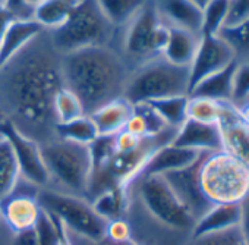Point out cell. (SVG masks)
Returning a JSON list of instances; mask_svg holds the SVG:
<instances>
[{"label": "cell", "mask_w": 249, "mask_h": 245, "mask_svg": "<svg viewBox=\"0 0 249 245\" xmlns=\"http://www.w3.org/2000/svg\"><path fill=\"white\" fill-rule=\"evenodd\" d=\"M62 59L44 30L0 68V112L40 146L56 138L54 98L65 87Z\"/></svg>", "instance_id": "6da1fadb"}, {"label": "cell", "mask_w": 249, "mask_h": 245, "mask_svg": "<svg viewBox=\"0 0 249 245\" xmlns=\"http://www.w3.org/2000/svg\"><path fill=\"white\" fill-rule=\"evenodd\" d=\"M63 82L82 103L85 114L123 97L132 69L114 47H89L62 59Z\"/></svg>", "instance_id": "7a4b0ae2"}, {"label": "cell", "mask_w": 249, "mask_h": 245, "mask_svg": "<svg viewBox=\"0 0 249 245\" xmlns=\"http://www.w3.org/2000/svg\"><path fill=\"white\" fill-rule=\"evenodd\" d=\"M132 184H137V188L129 187L131 201L145 217L169 232L191 238L195 219L163 176H140Z\"/></svg>", "instance_id": "3957f363"}, {"label": "cell", "mask_w": 249, "mask_h": 245, "mask_svg": "<svg viewBox=\"0 0 249 245\" xmlns=\"http://www.w3.org/2000/svg\"><path fill=\"white\" fill-rule=\"evenodd\" d=\"M50 184L65 194L87 198L92 173L89 146L54 138L40 146Z\"/></svg>", "instance_id": "277c9868"}, {"label": "cell", "mask_w": 249, "mask_h": 245, "mask_svg": "<svg viewBox=\"0 0 249 245\" xmlns=\"http://www.w3.org/2000/svg\"><path fill=\"white\" fill-rule=\"evenodd\" d=\"M116 31L95 0H82L68 21L49 34L54 49L60 55H69L82 49L111 46Z\"/></svg>", "instance_id": "5b68a950"}, {"label": "cell", "mask_w": 249, "mask_h": 245, "mask_svg": "<svg viewBox=\"0 0 249 245\" xmlns=\"http://www.w3.org/2000/svg\"><path fill=\"white\" fill-rule=\"evenodd\" d=\"M37 200L41 208L56 219L68 235L92 242L106 238L108 222L92 208L87 198L41 188L37 192Z\"/></svg>", "instance_id": "8992f818"}, {"label": "cell", "mask_w": 249, "mask_h": 245, "mask_svg": "<svg viewBox=\"0 0 249 245\" xmlns=\"http://www.w3.org/2000/svg\"><path fill=\"white\" fill-rule=\"evenodd\" d=\"M188 93L189 68L176 66L159 56L132 71L123 97L137 104L164 97L188 95Z\"/></svg>", "instance_id": "52a82bcc"}, {"label": "cell", "mask_w": 249, "mask_h": 245, "mask_svg": "<svg viewBox=\"0 0 249 245\" xmlns=\"http://www.w3.org/2000/svg\"><path fill=\"white\" fill-rule=\"evenodd\" d=\"M199 184L213 204L240 203L249 192V168L227 151L210 153L201 163Z\"/></svg>", "instance_id": "ba28073f"}, {"label": "cell", "mask_w": 249, "mask_h": 245, "mask_svg": "<svg viewBox=\"0 0 249 245\" xmlns=\"http://www.w3.org/2000/svg\"><path fill=\"white\" fill-rule=\"evenodd\" d=\"M123 30L122 50L128 63L132 60L140 66L163 55L169 27L160 18L153 0H148Z\"/></svg>", "instance_id": "9c48e42d"}, {"label": "cell", "mask_w": 249, "mask_h": 245, "mask_svg": "<svg viewBox=\"0 0 249 245\" xmlns=\"http://www.w3.org/2000/svg\"><path fill=\"white\" fill-rule=\"evenodd\" d=\"M0 135L9 141L14 150L21 179L27 181L38 189L49 188L50 178L41 156L40 144L18 131L6 119L0 125Z\"/></svg>", "instance_id": "30bf717a"}, {"label": "cell", "mask_w": 249, "mask_h": 245, "mask_svg": "<svg viewBox=\"0 0 249 245\" xmlns=\"http://www.w3.org/2000/svg\"><path fill=\"white\" fill-rule=\"evenodd\" d=\"M234 60H237L236 55L224 38H221L218 34H201L195 57L189 66V91L199 81L224 69Z\"/></svg>", "instance_id": "8fae6325"}, {"label": "cell", "mask_w": 249, "mask_h": 245, "mask_svg": "<svg viewBox=\"0 0 249 245\" xmlns=\"http://www.w3.org/2000/svg\"><path fill=\"white\" fill-rule=\"evenodd\" d=\"M210 153H202L201 157L192 163L191 166L161 175L164 181L169 184L175 195L179 201L186 207V210L192 214L195 222L202 217L214 204L204 195L201 184H199V168L204 157Z\"/></svg>", "instance_id": "7c38bea8"}, {"label": "cell", "mask_w": 249, "mask_h": 245, "mask_svg": "<svg viewBox=\"0 0 249 245\" xmlns=\"http://www.w3.org/2000/svg\"><path fill=\"white\" fill-rule=\"evenodd\" d=\"M37 192L38 188L34 185L27 184V188H21L18 182L15 191L0 201L2 220L12 233L30 230L36 226L43 210L37 200Z\"/></svg>", "instance_id": "4fadbf2b"}, {"label": "cell", "mask_w": 249, "mask_h": 245, "mask_svg": "<svg viewBox=\"0 0 249 245\" xmlns=\"http://www.w3.org/2000/svg\"><path fill=\"white\" fill-rule=\"evenodd\" d=\"M224 151L249 168V124L233 103H226L218 120Z\"/></svg>", "instance_id": "5bb4252c"}, {"label": "cell", "mask_w": 249, "mask_h": 245, "mask_svg": "<svg viewBox=\"0 0 249 245\" xmlns=\"http://www.w3.org/2000/svg\"><path fill=\"white\" fill-rule=\"evenodd\" d=\"M172 144L199 153L224 151L218 124H204L194 119H186L185 124L176 131Z\"/></svg>", "instance_id": "9a60e30c"}, {"label": "cell", "mask_w": 249, "mask_h": 245, "mask_svg": "<svg viewBox=\"0 0 249 245\" xmlns=\"http://www.w3.org/2000/svg\"><path fill=\"white\" fill-rule=\"evenodd\" d=\"M153 2L167 27L201 34L202 11L191 0H153Z\"/></svg>", "instance_id": "2e32d148"}, {"label": "cell", "mask_w": 249, "mask_h": 245, "mask_svg": "<svg viewBox=\"0 0 249 245\" xmlns=\"http://www.w3.org/2000/svg\"><path fill=\"white\" fill-rule=\"evenodd\" d=\"M201 154L202 153L195 150L176 147L172 143L161 146L151 154L141 176H151V175L161 176L170 172L185 169L192 163H195L201 157Z\"/></svg>", "instance_id": "e0dca14e"}, {"label": "cell", "mask_w": 249, "mask_h": 245, "mask_svg": "<svg viewBox=\"0 0 249 245\" xmlns=\"http://www.w3.org/2000/svg\"><path fill=\"white\" fill-rule=\"evenodd\" d=\"M132 114L134 104L128 98L119 97L106 103L89 116L95 124L98 135H117L126 128Z\"/></svg>", "instance_id": "ac0fdd59"}, {"label": "cell", "mask_w": 249, "mask_h": 245, "mask_svg": "<svg viewBox=\"0 0 249 245\" xmlns=\"http://www.w3.org/2000/svg\"><path fill=\"white\" fill-rule=\"evenodd\" d=\"M44 28L34 19H12L0 44V68L24 50Z\"/></svg>", "instance_id": "d6986e66"}, {"label": "cell", "mask_w": 249, "mask_h": 245, "mask_svg": "<svg viewBox=\"0 0 249 245\" xmlns=\"http://www.w3.org/2000/svg\"><path fill=\"white\" fill-rule=\"evenodd\" d=\"M240 223V203L214 204L202 217L195 222L191 238H201L205 235L220 233Z\"/></svg>", "instance_id": "ffe728a7"}, {"label": "cell", "mask_w": 249, "mask_h": 245, "mask_svg": "<svg viewBox=\"0 0 249 245\" xmlns=\"http://www.w3.org/2000/svg\"><path fill=\"white\" fill-rule=\"evenodd\" d=\"M199 38L201 34L169 27V38L161 56L176 66L189 68L195 57Z\"/></svg>", "instance_id": "44dd1931"}, {"label": "cell", "mask_w": 249, "mask_h": 245, "mask_svg": "<svg viewBox=\"0 0 249 245\" xmlns=\"http://www.w3.org/2000/svg\"><path fill=\"white\" fill-rule=\"evenodd\" d=\"M237 60L226 66L224 69L204 78L199 81L188 95L191 97H205L217 101H230L233 93V74L236 69Z\"/></svg>", "instance_id": "7402d4cb"}, {"label": "cell", "mask_w": 249, "mask_h": 245, "mask_svg": "<svg viewBox=\"0 0 249 245\" xmlns=\"http://www.w3.org/2000/svg\"><path fill=\"white\" fill-rule=\"evenodd\" d=\"M92 208L107 222L124 219L131 203L129 187H113L95 195L91 201Z\"/></svg>", "instance_id": "603a6c76"}, {"label": "cell", "mask_w": 249, "mask_h": 245, "mask_svg": "<svg viewBox=\"0 0 249 245\" xmlns=\"http://www.w3.org/2000/svg\"><path fill=\"white\" fill-rule=\"evenodd\" d=\"M82 0H41L34 6L33 19L52 31L63 25Z\"/></svg>", "instance_id": "cb8c5ba5"}, {"label": "cell", "mask_w": 249, "mask_h": 245, "mask_svg": "<svg viewBox=\"0 0 249 245\" xmlns=\"http://www.w3.org/2000/svg\"><path fill=\"white\" fill-rule=\"evenodd\" d=\"M167 130L169 127L164 124L163 119L157 114L150 103H137L134 104V114L123 131H128L138 138H147L157 137Z\"/></svg>", "instance_id": "d4e9b609"}, {"label": "cell", "mask_w": 249, "mask_h": 245, "mask_svg": "<svg viewBox=\"0 0 249 245\" xmlns=\"http://www.w3.org/2000/svg\"><path fill=\"white\" fill-rule=\"evenodd\" d=\"M98 8L114 28L126 27L148 0H95Z\"/></svg>", "instance_id": "484cf974"}, {"label": "cell", "mask_w": 249, "mask_h": 245, "mask_svg": "<svg viewBox=\"0 0 249 245\" xmlns=\"http://www.w3.org/2000/svg\"><path fill=\"white\" fill-rule=\"evenodd\" d=\"M21 179L19 168L9 141L0 137V201L8 198Z\"/></svg>", "instance_id": "4316f807"}, {"label": "cell", "mask_w": 249, "mask_h": 245, "mask_svg": "<svg viewBox=\"0 0 249 245\" xmlns=\"http://www.w3.org/2000/svg\"><path fill=\"white\" fill-rule=\"evenodd\" d=\"M189 95H173L148 101L169 128L179 130L188 119Z\"/></svg>", "instance_id": "83f0119b"}, {"label": "cell", "mask_w": 249, "mask_h": 245, "mask_svg": "<svg viewBox=\"0 0 249 245\" xmlns=\"http://www.w3.org/2000/svg\"><path fill=\"white\" fill-rule=\"evenodd\" d=\"M98 137V131L89 114H84L66 124L56 125V138L89 146Z\"/></svg>", "instance_id": "f1b7e54d"}, {"label": "cell", "mask_w": 249, "mask_h": 245, "mask_svg": "<svg viewBox=\"0 0 249 245\" xmlns=\"http://www.w3.org/2000/svg\"><path fill=\"white\" fill-rule=\"evenodd\" d=\"M229 101H217L205 97H191L188 100V119L204 124H218L224 106Z\"/></svg>", "instance_id": "f546056e"}, {"label": "cell", "mask_w": 249, "mask_h": 245, "mask_svg": "<svg viewBox=\"0 0 249 245\" xmlns=\"http://www.w3.org/2000/svg\"><path fill=\"white\" fill-rule=\"evenodd\" d=\"M227 14H229V0H211L202 9L201 34L205 36L218 34L226 25Z\"/></svg>", "instance_id": "4dcf8cb0"}, {"label": "cell", "mask_w": 249, "mask_h": 245, "mask_svg": "<svg viewBox=\"0 0 249 245\" xmlns=\"http://www.w3.org/2000/svg\"><path fill=\"white\" fill-rule=\"evenodd\" d=\"M54 114L57 124H66V122L75 120L85 114L82 103L79 98L66 87H63L54 98Z\"/></svg>", "instance_id": "1f68e13d"}, {"label": "cell", "mask_w": 249, "mask_h": 245, "mask_svg": "<svg viewBox=\"0 0 249 245\" xmlns=\"http://www.w3.org/2000/svg\"><path fill=\"white\" fill-rule=\"evenodd\" d=\"M218 36L229 43L239 62H243L249 57V19L239 25L223 28Z\"/></svg>", "instance_id": "d6a6232c"}, {"label": "cell", "mask_w": 249, "mask_h": 245, "mask_svg": "<svg viewBox=\"0 0 249 245\" xmlns=\"http://www.w3.org/2000/svg\"><path fill=\"white\" fill-rule=\"evenodd\" d=\"M249 100V62H239L233 74L231 103L237 107Z\"/></svg>", "instance_id": "836d02e7"}, {"label": "cell", "mask_w": 249, "mask_h": 245, "mask_svg": "<svg viewBox=\"0 0 249 245\" xmlns=\"http://www.w3.org/2000/svg\"><path fill=\"white\" fill-rule=\"evenodd\" d=\"M249 19V0H229L226 27H234Z\"/></svg>", "instance_id": "e575fe53"}, {"label": "cell", "mask_w": 249, "mask_h": 245, "mask_svg": "<svg viewBox=\"0 0 249 245\" xmlns=\"http://www.w3.org/2000/svg\"><path fill=\"white\" fill-rule=\"evenodd\" d=\"M106 238L110 239V241H116V242L132 241V238H131V226L126 222V219L110 220L107 223Z\"/></svg>", "instance_id": "d590c367"}, {"label": "cell", "mask_w": 249, "mask_h": 245, "mask_svg": "<svg viewBox=\"0 0 249 245\" xmlns=\"http://www.w3.org/2000/svg\"><path fill=\"white\" fill-rule=\"evenodd\" d=\"M2 6L15 19H33L34 6L27 0H2Z\"/></svg>", "instance_id": "8d00e7d4"}, {"label": "cell", "mask_w": 249, "mask_h": 245, "mask_svg": "<svg viewBox=\"0 0 249 245\" xmlns=\"http://www.w3.org/2000/svg\"><path fill=\"white\" fill-rule=\"evenodd\" d=\"M239 232H240V236H242L245 245H249V192L240 201V223H239Z\"/></svg>", "instance_id": "74e56055"}, {"label": "cell", "mask_w": 249, "mask_h": 245, "mask_svg": "<svg viewBox=\"0 0 249 245\" xmlns=\"http://www.w3.org/2000/svg\"><path fill=\"white\" fill-rule=\"evenodd\" d=\"M66 235H68V233H66ZM68 238H69V241H71L72 245H140V244H137V242H134V241L116 242V241H110V239H107V238H104V239H101V241H95V242H92V241H85V239H81V238H76V236H71V235H68Z\"/></svg>", "instance_id": "f35d334b"}, {"label": "cell", "mask_w": 249, "mask_h": 245, "mask_svg": "<svg viewBox=\"0 0 249 245\" xmlns=\"http://www.w3.org/2000/svg\"><path fill=\"white\" fill-rule=\"evenodd\" d=\"M12 19H15V18H12V15L8 14L5 11V8L0 5V44H2L3 34H5V31H6V28H8V25L11 24Z\"/></svg>", "instance_id": "ab89813d"}, {"label": "cell", "mask_w": 249, "mask_h": 245, "mask_svg": "<svg viewBox=\"0 0 249 245\" xmlns=\"http://www.w3.org/2000/svg\"><path fill=\"white\" fill-rule=\"evenodd\" d=\"M237 109H239L240 114L245 117V120H246L248 124H249V100H248V101H245L243 104L237 106Z\"/></svg>", "instance_id": "60d3db41"}, {"label": "cell", "mask_w": 249, "mask_h": 245, "mask_svg": "<svg viewBox=\"0 0 249 245\" xmlns=\"http://www.w3.org/2000/svg\"><path fill=\"white\" fill-rule=\"evenodd\" d=\"M191 2H192L195 6H198V8L202 11V9H204V8H205V6H207L210 2H211V0H191Z\"/></svg>", "instance_id": "b9f144b4"}, {"label": "cell", "mask_w": 249, "mask_h": 245, "mask_svg": "<svg viewBox=\"0 0 249 245\" xmlns=\"http://www.w3.org/2000/svg\"><path fill=\"white\" fill-rule=\"evenodd\" d=\"M60 245H72L71 241H69V238H68V235H66V232H65V229H63V226H62V239H60Z\"/></svg>", "instance_id": "7bdbcfd3"}, {"label": "cell", "mask_w": 249, "mask_h": 245, "mask_svg": "<svg viewBox=\"0 0 249 245\" xmlns=\"http://www.w3.org/2000/svg\"><path fill=\"white\" fill-rule=\"evenodd\" d=\"M27 2L30 3V5H33V6H36L38 2H41V0H27Z\"/></svg>", "instance_id": "ee69618b"}, {"label": "cell", "mask_w": 249, "mask_h": 245, "mask_svg": "<svg viewBox=\"0 0 249 245\" xmlns=\"http://www.w3.org/2000/svg\"><path fill=\"white\" fill-rule=\"evenodd\" d=\"M5 120V117H3V114H2V112H0V125H2V122ZM0 137H2V135H0Z\"/></svg>", "instance_id": "f6af8a7d"}, {"label": "cell", "mask_w": 249, "mask_h": 245, "mask_svg": "<svg viewBox=\"0 0 249 245\" xmlns=\"http://www.w3.org/2000/svg\"><path fill=\"white\" fill-rule=\"evenodd\" d=\"M0 222H3V220H2V213H0Z\"/></svg>", "instance_id": "bcb514c9"}, {"label": "cell", "mask_w": 249, "mask_h": 245, "mask_svg": "<svg viewBox=\"0 0 249 245\" xmlns=\"http://www.w3.org/2000/svg\"><path fill=\"white\" fill-rule=\"evenodd\" d=\"M243 62H249V57H248V59H246V60H243Z\"/></svg>", "instance_id": "7dc6e473"}, {"label": "cell", "mask_w": 249, "mask_h": 245, "mask_svg": "<svg viewBox=\"0 0 249 245\" xmlns=\"http://www.w3.org/2000/svg\"><path fill=\"white\" fill-rule=\"evenodd\" d=\"M0 5H2V0H0Z\"/></svg>", "instance_id": "c3c4849f"}]
</instances>
